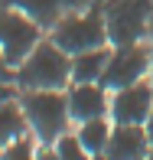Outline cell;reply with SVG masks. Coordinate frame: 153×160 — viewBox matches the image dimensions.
Returning <instances> with one entry per match:
<instances>
[{"mask_svg": "<svg viewBox=\"0 0 153 160\" xmlns=\"http://www.w3.org/2000/svg\"><path fill=\"white\" fill-rule=\"evenodd\" d=\"M20 105L30 121V134L39 144H52L72 128L65 88H20Z\"/></svg>", "mask_w": 153, "mask_h": 160, "instance_id": "1", "label": "cell"}, {"mask_svg": "<svg viewBox=\"0 0 153 160\" xmlns=\"http://www.w3.org/2000/svg\"><path fill=\"white\" fill-rule=\"evenodd\" d=\"M10 98H20V85L17 82H0V105Z\"/></svg>", "mask_w": 153, "mask_h": 160, "instance_id": "17", "label": "cell"}, {"mask_svg": "<svg viewBox=\"0 0 153 160\" xmlns=\"http://www.w3.org/2000/svg\"><path fill=\"white\" fill-rule=\"evenodd\" d=\"M150 154V137L143 124H111L104 157L108 160H147Z\"/></svg>", "mask_w": 153, "mask_h": 160, "instance_id": "9", "label": "cell"}, {"mask_svg": "<svg viewBox=\"0 0 153 160\" xmlns=\"http://www.w3.org/2000/svg\"><path fill=\"white\" fill-rule=\"evenodd\" d=\"M143 128H147V137H150V147H153V111H150V118L143 121Z\"/></svg>", "mask_w": 153, "mask_h": 160, "instance_id": "18", "label": "cell"}, {"mask_svg": "<svg viewBox=\"0 0 153 160\" xmlns=\"http://www.w3.org/2000/svg\"><path fill=\"white\" fill-rule=\"evenodd\" d=\"M91 160H108V157H104V154H94V157H91Z\"/></svg>", "mask_w": 153, "mask_h": 160, "instance_id": "20", "label": "cell"}, {"mask_svg": "<svg viewBox=\"0 0 153 160\" xmlns=\"http://www.w3.org/2000/svg\"><path fill=\"white\" fill-rule=\"evenodd\" d=\"M78 141L85 144V150L94 157V154H104L108 147V137H111V121L108 118H91V121H82L78 124Z\"/></svg>", "mask_w": 153, "mask_h": 160, "instance_id": "13", "label": "cell"}, {"mask_svg": "<svg viewBox=\"0 0 153 160\" xmlns=\"http://www.w3.org/2000/svg\"><path fill=\"white\" fill-rule=\"evenodd\" d=\"M0 160H36V150H33V141L30 137H17L13 144H7L3 150H0Z\"/></svg>", "mask_w": 153, "mask_h": 160, "instance_id": "15", "label": "cell"}, {"mask_svg": "<svg viewBox=\"0 0 153 160\" xmlns=\"http://www.w3.org/2000/svg\"><path fill=\"white\" fill-rule=\"evenodd\" d=\"M108 56H111V46L85 49V52L72 56V82H101Z\"/></svg>", "mask_w": 153, "mask_h": 160, "instance_id": "11", "label": "cell"}, {"mask_svg": "<svg viewBox=\"0 0 153 160\" xmlns=\"http://www.w3.org/2000/svg\"><path fill=\"white\" fill-rule=\"evenodd\" d=\"M49 39L59 49H65L69 56H78L85 49H98V46H111L104 30V17L101 10H75L65 13L59 23L49 30Z\"/></svg>", "mask_w": 153, "mask_h": 160, "instance_id": "4", "label": "cell"}, {"mask_svg": "<svg viewBox=\"0 0 153 160\" xmlns=\"http://www.w3.org/2000/svg\"><path fill=\"white\" fill-rule=\"evenodd\" d=\"M30 134V121H26L23 114V105H20V98H10L0 105V150L7 147V144H13L17 137Z\"/></svg>", "mask_w": 153, "mask_h": 160, "instance_id": "12", "label": "cell"}, {"mask_svg": "<svg viewBox=\"0 0 153 160\" xmlns=\"http://www.w3.org/2000/svg\"><path fill=\"white\" fill-rule=\"evenodd\" d=\"M101 17H104L111 46L143 42L150 39V26H153V0H104Z\"/></svg>", "mask_w": 153, "mask_h": 160, "instance_id": "3", "label": "cell"}, {"mask_svg": "<svg viewBox=\"0 0 153 160\" xmlns=\"http://www.w3.org/2000/svg\"><path fill=\"white\" fill-rule=\"evenodd\" d=\"M147 160H153V147H150V154H147Z\"/></svg>", "mask_w": 153, "mask_h": 160, "instance_id": "21", "label": "cell"}, {"mask_svg": "<svg viewBox=\"0 0 153 160\" xmlns=\"http://www.w3.org/2000/svg\"><path fill=\"white\" fill-rule=\"evenodd\" d=\"M65 3H69V0H10V7L23 10L42 33H49L65 17Z\"/></svg>", "mask_w": 153, "mask_h": 160, "instance_id": "10", "label": "cell"}, {"mask_svg": "<svg viewBox=\"0 0 153 160\" xmlns=\"http://www.w3.org/2000/svg\"><path fill=\"white\" fill-rule=\"evenodd\" d=\"M20 88H69L72 85V56L59 49L52 39H42L39 46L17 65Z\"/></svg>", "mask_w": 153, "mask_h": 160, "instance_id": "2", "label": "cell"}, {"mask_svg": "<svg viewBox=\"0 0 153 160\" xmlns=\"http://www.w3.org/2000/svg\"><path fill=\"white\" fill-rule=\"evenodd\" d=\"M42 42V30L17 7H0V52L10 65H20Z\"/></svg>", "mask_w": 153, "mask_h": 160, "instance_id": "6", "label": "cell"}, {"mask_svg": "<svg viewBox=\"0 0 153 160\" xmlns=\"http://www.w3.org/2000/svg\"><path fill=\"white\" fill-rule=\"evenodd\" d=\"M150 82H153V26H150Z\"/></svg>", "mask_w": 153, "mask_h": 160, "instance_id": "19", "label": "cell"}, {"mask_svg": "<svg viewBox=\"0 0 153 160\" xmlns=\"http://www.w3.org/2000/svg\"><path fill=\"white\" fill-rule=\"evenodd\" d=\"M69 95V114L72 124H82L91 118H108L111 114V92L101 82H72L65 88Z\"/></svg>", "mask_w": 153, "mask_h": 160, "instance_id": "8", "label": "cell"}, {"mask_svg": "<svg viewBox=\"0 0 153 160\" xmlns=\"http://www.w3.org/2000/svg\"><path fill=\"white\" fill-rule=\"evenodd\" d=\"M153 111V82L140 78L134 85L111 92V121L114 124H143Z\"/></svg>", "mask_w": 153, "mask_h": 160, "instance_id": "7", "label": "cell"}, {"mask_svg": "<svg viewBox=\"0 0 153 160\" xmlns=\"http://www.w3.org/2000/svg\"><path fill=\"white\" fill-rule=\"evenodd\" d=\"M0 82H17V65L7 62L3 52H0Z\"/></svg>", "mask_w": 153, "mask_h": 160, "instance_id": "16", "label": "cell"}, {"mask_svg": "<svg viewBox=\"0 0 153 160\" xmlns=\"http://www.w3.org/2000/svg\"><path fill=\"white\" fill-rule=\"evenodd\" d=\"M140 78H150V39L130 42V46H111L101 85L108 92H117L124 85H134Z\"/></svg>", "mask_w": 153, "mask_h": 160, "instance_id": "5", "label": "cell"}, {"mask_svg": "<svg viewBox=\"0 0 153 160\" xmlns=\"http://www.w3.org/2000/svg\"><path fill=\"white\" fill-rule=\"evenodd\" d=\"M52 147H55V154H59V160H91V154L85 150V144L78 141V134H72V131H65L62 137H55Z\"/></svg>", "mask_w": 153, "mask_h": 160, "instance_id": "14", "label": "cell"}]
</instances>
